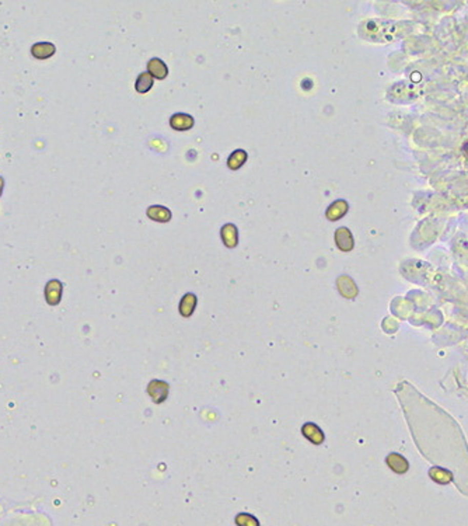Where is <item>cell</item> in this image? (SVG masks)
Returning <instances> with one entry per match:
<instances>
[{
  "instance_id": "6da1fadb",
  "label": "cell",
  "mask_w": 468,
  "mask_h": 526,
  "mask_svg": "<svg viewBox=\"0 0 468 526\" xmlns=\"http://www.w3.org/2000/svg\"><path fill=\"white\" fill-rule=\"evenodd\" d=\"M169 383L164 382V380H157V379H153L152 382L149 383L148 386V394L150 396V399L153 400V403L156 404H161L167 400V396H169Z\"/></svg>"
},
{
  "instance_id": "7a4b0ae2",
  "label": "cell",
  "mask_w": 468,
  "mask_h": 526,
  "mask_svg": "<svg viewBox=\"0 0 468 526\" xmlns=\"http://www.w3.org/2000/svg\"><path fill=\"white\" fill-rule=\"evenodd\" d=\"M335 243L338 249L342 251H351L353 249V237L351 230L347 228H339L335 232Z\"/></svg>"
},
{
  "instance_id": "3957f363",
  "label": "cell",
  "mask_w": 468,
  "mask_h": 526,
  "mask_svg": "<svg viewBox=\"0 0 468 526\" xmlns=\"http://www.w3.org/2000/svg\"><path fill=\"white\" fill-rule=\"evenodd\" d=\"M301 434L314 445H321L324 442V432L313 422H306L304 426L301 427Z\"/></svg>"
},
{
  "instance_id": "277c9868",
  "label": "cell",
  "mask_w": 468,
  "mask_h": 526,
  "mask_svg": "<svg viewBox=\"0 0 468 526\" xmlns=\"http://www.w3.org/2000/svg\"><path fill=\"white\" fill-rule=\"evenodd\" d=\"M170 125L175 131H188L194 127V118L188 115V114H174L173 117L170 118Z\"/></svg>"
},
{
  "instance_id": "5b68a950",
  "label": "cell",
  "mask_w": 468,
  "mask_h": 526,
  "mask_svg": "<svg viewBox=\"0 0 468 526\" xmlns=\"http://www.w3.org/2000/svg\"><path fill=\"white\" fill-rule=\"evenodd\" d=\"M148 70L149 73L152 75L153 79H158L163 80L167 77V73H169V69L167 66L164 64L161 59L158 58H153L148 62Z\"/></svg>"
},
{
  "instance_id": "8992f818",
  "label": "cell",
  "mask_w": 468,
  "mask_h": 526,
  "mask_svg": "<svg viewBox=\"0 0 468 526\" xmlns=\"http://www.w3.org/2000/svg\"><path fill=\"white\" fill-rule=\"evenodd\" d=\"M387 464L391 470H394L395 473L402 474L405 473L408 469H410V464L406 462V459L402 457L398 453H391L387 456Z\"/></svg>"
},
{
  "instance_id": "52a82bcc",
  "label": "cell",
  "mask_w": 468,
  "mask_h": 526,
  "mask_svg": "<svg viewBox=\"0 0 468 526\" xmlns=\"http://www.w3.org/2000/svg\"><path fill=\"white\" fill-rule=\"evenodd\" d=\"M348 212V204L343 199H339V201L332 202L330 208L327 209L325 216L330 220H338L341 219L342 216H345V213Z\"/></svg>"
},
{
  "instance_id": "ba28073f",
  "label": "cell",
  "mask_w": 468,
  "mask_h": 526,
  "mask_svg": "<svg viewBox=\"0 0 468 526\" xmlns=\"http://www.w3.org/2000/svg\"><path fill=\"white\" fill-rule=\"evenodd\" d=\"M148 216L154 222H161V224H167L171 219V212L170 209L160 205H154V207L148 208Z\"/></svg>"
},
{
  "instance_id": "9c48e42d",
  "label": "cell",
  "mask_w": 468,
  "mask_h": 526,
  "mask_svg": "<svg viewBox=\"0 0 468 526\" xmlns=\"http://www.w3.org/2000/svg\"><path fill=\"white\" fill-rule=\"evenodd\" d=\"M221 240H223V243L229 249L236 247L237 241H238V236H237V228L234 225L227 224L221 228Z\"/></svg>"
},
{
  "instance_id": "30bf717a",
  "label": "cell",
  "mask_w": 468,
  "mask_h": 526,
  "mask_svg": "<svg viewBox=\"0 0 468 526\" xmlns=\"http://www.w3.org/2000/svg\"><path fill=\"white\" fill-rule=\"evenodd\" d=\"M196 302H198V299H196L194 293H185L184 298L181 299V302H179V313L182 314L184 317L192 316L195 308H196Z\"/></svg>"
},
{
  "instance_id": "8fae6325",
  "label": "cell",
  "mask_w": 468,
  "mask_h": 526,
  "mask_svg": "<svg viewBox=\"0 0 468 526\" xmlns=\"http://www.w3.org/2000/svg\"><path fill=\"white\" fill-rule=\"evenodd\" d=\"M31 53L37 59L51 58L55 53V45L51 43H38L31 48Z\"/></svg>"
},
{
  "instance_id": "7c38bea8",
  "label": "cell",
  "mask_w": 468,
  "mask_h": 526,
  "mask_svg": "<svg viewBox=\"0 0 468 526\" xmlns=\"http://www.w3.org/2000/svg\"><path fill=\"white\" fill-rule=\"evenodd\" d=\"M339 281H341L342 284H345V287L338 284V289H339V292H341L342 296H345V298L349 299L355 298L356 293H358V288L355 287V284H353L352 279H351L349 276H341Z\"/></svg>"
},
{
  "instance_id": "4fadbf2b",
  "label": "cell",
  "mask_w": 468,
  "mask_h": 526,
  "mask_svg": "<svg viewBox=\"0 0 468 526\" xmlns=\"http://www.w3.org/2000/svg\"><path fill=\"white\" fill-rule=\"evenodd\" d=\"M153 82H154V79L152 77V75L149 72H143L137 77L136 83H135V89H136L137 93H142V94L143 93H148L153 87Z\"/></svg>"
},
{
  "instance_id": "5bb4252c",
  "label": "cell",
  "mask_w": 468,
  "mask_h": 526,
  "mask_svg": "<svg viewBox=\"0 0 468 526\" xmlns=\"http://www.w3.org/2000/svg\"><path fill=\"white\" fill-rule=\"evenodd\" d=\"M246 160H247V153H246L244 150H234V152L230 154L229 160H227V166H229V169H232V170H238V169L244 165Z\"/></svg>"
},
{
  "instance_id": "9a60e30c",
  "label": "cell",
  "mask_w": 468,
  "mask_h": 526,
  "mask_svg": "<svg viewBox=\"0 0 468 526\" xmlns=\"http://www.w3.org/2000/svg\"><path fill=\"white\" fill-rule=\"evenodd\" d=\"M237 526H259V522L254 515L250 514H238L236 516Z\"/></svg>"
},
{
  "instance_id": "2e32d148",
  "label": "cell",
  "mask_w": 468,
  "mask_h": 526,
  "mask_svg": "<svg viewBox=\"0 0 468 526\" xmlns=\"http://www.w3.org/2000/svg\"><path fill=\"white\" fill-rule=\"evenodd\" d=\"M3 184H5V181H3V178L0 177V195H2V190H3Z\"/></svg>"
},
{
  "instance_id": "e0dca14e",
  "label": "cell",
  "mask_w": 468,
  "mask_h": 526,
  "mask_svg": "<svg viewBox=\"0 0 468 526\" xmlns=\"http://www.w3.org/2000/svg\"><path fill=\"white\" fill-rule=\"evenodd\" d=\"M464 150H465V152H467V153H468V142H467V144H465V146H464Z\"/></svg>"
}]
</instances>
